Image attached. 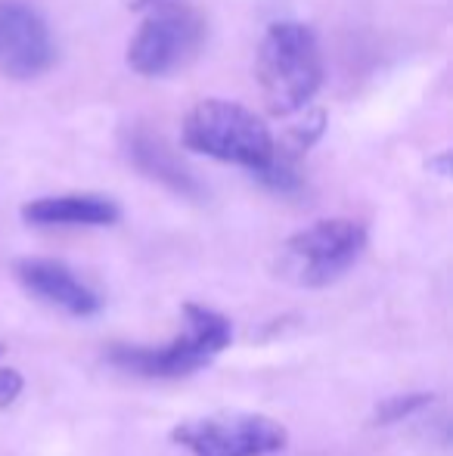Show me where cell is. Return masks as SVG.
Wrapping results in <instances>:
<instances>
[{
    "mask_svg": "<svg viewBox=\"0 0 453 456\" xmlns=\"http://www.w3.org/2000/svg\"><path fill=\"white\" fill-rule=\"evenodd\" d=\"M56 62L50 25L22 0L0 4V75L10 81H35Z\"/></svg>",
    "mask_w": 453,
    "mask_h": 456,
    "instance_id": "obj_7",
    "label": "cell"
},
{
    "mask_svg": "<svg viewBox=\"0 0 453 456\" xmlns=\"http://www.w3.org/2000/svg\"><path fill=\"white\" fill-rule=\"evenodd\" d=\"M127 10H150L152 4H162V0H125Z\"/></svg>",
    "mask_w": 453,
    "mask_h": 456,
    "instance_id": "obj_13",
    "label": "cell"
},
{
    "mask_svg": "<svg viewBox=\"0 0 453 456\" xmlns=\"http://www.w3.org/2000/svg\"><path fill=\"white\" fill-rule=\"evenodd\" d=\"M255 78L271 115L289 118L302 112L323 85V53L317 35L302 22H273L258 44Z\"/></svg>",
    "mask_w": 453,
    "mask_h": 456,
    "instance_id": "obj_1",
    "label": "cell"
},
{
    "mask_svg": "<svg viewBox=\"0 0 453 456\" xmlns=\"http://www.w3.org/2000/svg\"><path fill=\"white\" fill-rule=\"evenodd\" d=\"M367 248V227L329 217L292 233L277 255V273L298 289H323L342 280Z\"/></svg>",
    "mask_w": 453,
    "mask_h": 456,
    "instance_id": "obj_4",
    "label": "cell"
},
{
    "mask_svg": "<svg viewBox=\"0 0 453 456\" xmlns=\"http://www.w3.org/2000/svg\"><path fill=\"white\" fill-rule=\"evenodd\" d=\"M181 140L187 150L227 165H239L246 171L261 168L273 146L271 131L252 109L218 96L199 100L183 115Z\"/></svg>",
    "mask_w": 453,
    "mask_h": 456,
    "instance_id": "obj_3",
    "label": "cell"
},
{
    "mask_svg": "<svg viewBox=\"0 0 453 456\" xmlns=\"http://www.w3.org/2000/svg\"><path fill=\"white\" fill-rule=\"evenodd\" d=\"M118 217V205L97 192L41 196L22 205V221L31 227H112Z\"/></svg>",
    "mask_w": 453,
    "mask_h": 456,
    "instance_id": "obj_10",
    "label": "cell"
},
{
    "mask_svg": "<svg viewBox=\"0 0 453 456\" xmlns=\"http://www.w3.org/2000/svg\"><path fill=\"white\" fill-rule=\"evenodd\" d=\"M22 376L16 370H0V407H10L22 395Z\"/></svg>",
    "mask_w": 453,
    "mask_h": 456,
    "instance_id": "obj_12",
    "label": "cell"
},
{
    "mask_svg": "<svg viewBox=\"0 0 453 456\" xmlns=\"http://www.w3.org/2000/svg\"><path fill=\"white\" fill-rule=\"evenodd\" d=\"M435 395L429 391H413V395H398V397H388L376 407L373 422L376 426H394V422H404L407 416L413 413H423L425 407H432Z\"/></svg>",
    "mask_w": 453,
    "mask_h": 456,
    "instance_id": "obj_11",
    "label": "cell"
},
{
    "mask_svg": "<svg viewBox=\"0 0 453 456\" xmlns=\"http://www.w3.org/2000/svg\"><path fill=\"white\" fill-rule=\"evenodd\" d=\"M12 276L28 295L44 305L69 314V317H93L103 307V298L81 280L72 267L53 258H19L12 265Z\"/></svg>",
    "mask_w": 453,
    "mask_h": 456,
    "instance_id": "obj_8",
    "label": "cell"
},
{
    "mask_svg": "<svg viewBox=\"0 0 453 456\" xmlns=\"http://www.w3.org/2000/svg\"><path fill=\"white\" fill-rule=\"evenodd\" d=\"M121 146H125L127 162L143 177L162 183L165 190L177 192L183 199H206V186L199 183V177L174 156V150L158 134H150L146 127L131 125L121 134Z\"/></svg>",
    "mask_w": 453,
    "mask_h": 456,
    "instance_id": "obj_9",
    "label": "cell"
},
{
    "mask_svg": "<svg viewBox=\"0 0 453 456\" xmlns=\"http://www.w3.org/2000/svg\"><path fill=\"white\" fill-rule=\"evenodd\" d=\"M233 338V323L221 311L206 305H183V330L168 345H112L109 363L140 379H183L202 370L221 354Z\"/></svg>",
    "mask_w": 453,
    "mask_h": 456,
    "instance_id": "obj_2",
    "label": "cell"
},
{
    "mask_svg": "<svg viewBox=\"0 0 453 456\" xmlns=\"http://www.w3.org/2000/svg\"><path fill=\"white\" fill-rule=\"evenodd\" d=\"M206 31L202 12L190 4H152L127 44V66L143 78H165L199 53Z\"/></svg>",
    "mask_w": 453,
    "mask_h": 456,
    "instance_id": "obj_5",
    "label": "cell"
},
{
    "mask_svg": "<svg viewBox=\"0 0 453 456\" xmlns=\"http://www.w3.org/2000/svg\"><path fill=\"white\" fill-rule=\"evenodd\" d=\"M171 441L193 456H271L283 451L289 432L258 413H214L177 426Z\"/></svg>",
    "mask_w": 453,
    "mask_h": 456,
    "instance_id": "obj_6",
    "label": "cell"
},
{
    "mask_svg": "<svg viewBox=\"0 0 453 456\" xmlns=\"http://www.w3.org/2000/svg\"><path fill=\"white\" fill-rule=\"evenodd\" d=\"M4 354H6V345H4V342H0V357H4Z\"/></svg>",
    "mask_w": 453,
    "mask_h": 456,
    "instance_id": "obj_14",
    "label": "cell"
}]
</instances>
